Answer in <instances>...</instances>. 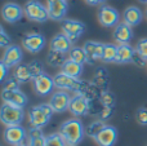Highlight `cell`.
Here are the masks:
<instances>
[{"instance_id":"1","label":"cell","mask_w":147,"mask_h":146,"mask_svg":"<svg viewBox=\"0 0 147 146\" xmlns=\"http://www.w3.org/2000/svg\"><path fill=\"white\" fill-rule=\"evenodd\" d=\"M58 132L67 145L78 146L84 139L85 128H84V126H83L80 119L71 118V119L65 120L63 123L61 124Z\"/></svg>"},{"instance_id":"2","label":"cell","mask_w":147,"mask_h":146,"mask_svg":"<svg viewBox=\"0 0 147 146\" xmlns=\"http://www.w3.org/2000/svg\"><path fill=\"white\" fill-rule=\"evenodd\" d=\"M51 103H40L28 110V123L31 128H43L49 123L53 115Z\"/></svg>"},{"instance_id":"3","label":"cell","mask_w":147,"mask_h":146,"mask_svg":"<svg viewBox=\"0 0 147 146\" xmlns=\"http://www.w3.org/2000/svg\"><path fill=\"white\" fill-rule=\"evenodd\" d=\"M23 10H25V16L27 17V20L32 21V22L43 23L51 20L47 5H43L39 0H28L23 5Z\"/></svg>"},{"instance_id":"4","label":"cell","mask_w":147,"mask_h":146,"mask_svg":"<svg viewBox=\"0 0 147 146\" xmlns=\"http://www.w3.org/2000/svg\"><path fill=\"white\" fill-rule=\"evenodd\" d=\"M25 111L23 107H17L4 103L0 109V120L4 126H17L23 122Z\"/></svg>"},{"instance_id":"5","label":"cell","mask_w":147,"mask_h":146,"mask_svg":"<svg viewBox=\"0 0 147 146\" xmlns=\"http://www.w3.org/2000/svg\"><path fill=\"white\" fill-rule=\"evenodd\" d=\"M61 28L62 32L72 41H76L80 39V36L85 32V25L81 21L78 20H72V18H65L61 21Z\"/></svg>"},{"instance_id":"6","label":"cell","mask_w":147,"mask_h":146,"mask_svg":"<svg viewBox=\"0 0 147 146\" xmlns=\"http://www.w3.org/2000/svg\"><path fill=\"white\" fill-rule=\"evenodd\" d=\"M97 18H98V22L103 27H115L120 22V14L117 12V9L106 4H102L99 7Z\"/></svg>"},{"instance_id":"7","label":"cell","mask_w":147,"mask_h":146,"mask_svg":"<svg viewBox=\"0 0 147 146\" xmlns=\"http://www.w3.org/2000/svg\"><path fill=\"white\" fill-rule=\"evenodd\" d=\"M28 132L23 128L21 124L17 126H5L4 129V140L8 145L17 146L20 144H23L25 140L27 139Z\"/></svg>"},{"instance_id":"8","label":"cell","mask_w":147,"mask_h":146,"mask_svg":"<svg viewBox=\"0 0 147 146\" xmlns=\"http://www.w3.org/2000/svg\"><path fill=\"white\" fill-rule=\"evenodd\" d=\"M54 79V85L58 91H70V92H74L75 93L78 91L79 85L81 83V79L80 78H72L70 75L65 74V72H58L57 75L53 76Z\"/></svg>"},{"instance_id":"9","label":"cell","mask_w":147,"mask_h":146,"mask_svg":"<svg viewBox=\"0 0 147 146\" xmlns=\"http://www.w3.org/2000/svg\"><path fill=\"white\" fill-rule=\"evenodd\" d=\"M47 8H48L49 18L61 22L62 20L66 18L69 3L67 0H47Z\"/></svg>"},{"instance_id":"10","label":"cell","mask_w":147,"mask_h":146,"mask_svg":"<svg viewBox=\"0 0 147 146\" xmlns=\"http://www.w3.org/2000/svg\"><path fill=\"white\" fill-rule=\"evenodd\" d=\"M22 47L30 53H39L45 47V38L39 32L26 34L22 38Z\"/></svg>"},{"instance_id":"11","label":"cell","mask_w":147,"mask_h":146,"mask_svg":"<svg viewBox=\"0 0 147 146\" xmlns=\"http://www.w3.org/2000/svg\"><path fill=\"white\" fill-rule=\"evenodd\" d=\"M34 84V91L38 96H48L49 93H52L53 88H56L54 85V79L52 76H49L48 74L43 72L41 75L36 76L35 79L32 80Z\"/></svg>"},{"instance_id":"12","label":"cell","mask_w":147,"mask_h":146,"mask_svg":"<svg viewBox=\"0 0 147 146\" xmlns=\"http://www.w3.org/2000/svg\"><path fill=\"white\" fill-rule=\"evenodd\" d=\"M3 20L8 23H16L21 21L25 16V10L17 3H5L1 8Z\"/></svg>"},{"instance_id":"13","label":"cell","mask_w":147,"mask_h":146,"mask_svg":"<svg viewBox=\"0 0 147 146\" xmlns=\"http://www.w3.org/2000/svg\"><path fill=\"white\" fill-rule=\"evenodd\" d=\"M1 98H3V102L4 103H8V105H12V106H17V107H25L28 102L27 96H26L20 88H18V89H10V91L3 89Z\"/></svg>"},{"instance_id":"14","label":"cell","mask_w":147,"mask_h":146,"mask_svg":"<svg viewBox=\"0 0 147 146\" xmlns=\"http://www.w3.org/2000/svg\"><path fill=\"white\" fill-rule=\"evenodd\" d=\"M69 110L74 116H84L90 111V101L81 95H75L71 97Z\"/></svg>"},{"instance_id":"15","label":"cell","mask_w":147,"mask_h":146,"mask_svg":"<svg viewBox=\"0 0 147 146\" xmlns=\"http://www.w3.org/2000/svg\"><path fill=\"white\" fill-rule=\"evenodd\" d=\"M70 101H71V96L66 92V91H57L52 95L51 97V103L52 109L54 113H65L66 110H69Z\"/></svg>"},{"instance_id":"16","label":"cell","mask_w":147,"mask_h":146,"mask_svg":"<svg viewBox=\"0 0 147 146\" xmlns=\"http://www.w3.org/2000/svg\"><path fill=\"white\" fill-rule=\"evenodd\" d=\"M84 51L86 53V57H88V64L93 65L96 61L98 59H102V56H103V49H105V44L101 43V41H93V40H88L84 43L83 45Z\"/></svg>"},{"instance_id":"17","label":"cell","mask_w":147,"mask_h":146,"mask_svg":"<svg viewBox=\"0 0 147 146\" xmlns=\"http://www.w3.org/2000/svg\"><path fill=\"white\" fill-rule=\"evenodd\" d=\"M93 140L98 146H114L117 141V129L112 126H106Z\"/></svg>"},{"instance_id":"18","label":"cell","mask_w":147,"mask_h":146,"mask_svg":"<svg viewBox=\"0 0 147 146\" xmlns=\"http://www.w3.org/2000/svg\"><path fill=\"white\" fill-rule=\"evenodd\" d=\"M114 40L117 44H129L133 39V28L127 22H119L114 27Z\"/></svg>"},{"instance_id":"19","label":"cell","mask_w":147,"mask_h":146,"mask_svg":"<svg viewBox=\"0 0 147 146\" xmlns=\"http://www.w3.org/2000/svg\"><path fill=\"white\" fill-rule=\"evenodd\" d=\"M23 58V53H22V49L21 47L18 45H9L8 48H5L4 54H3V58L1 62H4L8 67H13V66H17V65L21 64Z\"/></svg>"},{"instance_id":"20","label":"cell","mask_w":147,"mask_h":146,"mask_svg":"<svg viewBox=\"0 0 147 146\" xmlns=\"http://www.w3.org/2000/svg\"><path fill=\"white\" fill-rule=\"evenodd\" d=\"M136 54V48H133L130 44H117V53L115 58V64L125 65L132 64V59Z\"/></svg>"},{"instance_id":"21","label":"cell","mask_w":147,"mask_h":146,"mask_svg":"<svg viewBox=\"0 0 147 146\" xmlns=\"http://www.w3.org/2000/svg\"><path fill=\"white\" fill-rule=\"evenodd\" d=\"M92 83L98 88L99 91L103 89H109L110 85V72L106 67L99 66L96 69L93 74V78H92Z\"/></svg>"},{"instance_id":"22","label":"cell","mask_w":147,"mask_h":146,"mask_svg":"<svg viewBox=\"0 0 147 146\" xmlns=\"http://www.w3.org/2000/svg\"><path fill=\"white\" fill-rule=\"evenodd\" d=\"M143 20V12L138 7H134V5H130L127 9L124 10V14H123V21L127 22L129 26L134 27V26H138Z\"/></svg>"},{"instance_id":"23","label":"cell","mask_w":147,"mask_h":146,"mask_svg":"<svg viewBox=\"0 0 147 146\" xmlns=\"http://www.w3.org/2000/svg\"><path fill=\"white\" fill-rule=\"evenodd\" d=\"M72 41L65 35L63 32L57 34L53 39L51 40V49H54V51L62 52V53H69L72 48Z\"/></svg>"},{"instance_id":"24","label":"cell","mask_w":147,"mask_h":146,"mask_svg":"<svg viewBox=\"0 0 147 146\" xmlns=\"http://www.w3.org/2000/svg\"><path fill=\"white\" fill-rule=\"evenodd\" d=\"M62 72L70 75L72 78H80V75L83 74V65L78 64L71 58H67L65 61V64L61 66Z\"/></svg>"},{"instance_id":"25","label":"cell","mask_w":147,"mask_h":146,"mask_svg":"<svg viewBox=\"0 0 147 146\" xmlns=\"http://www.w3.org/2000/svg\"><path fill=\"white\" fill-rule=\"evenodd\" d=\"M45 139L41 128H30L27 135V146H45Z\"/></svg>"},{"instance_id":"26","label":"cell","mask_w":147,"mask_h":146,"mask_svg":"<svg viewBox=\"0 0 147 146\" xmlns=\"http://www.w3.org/2000/svg\"><path fill=\"white\" fill-rule=\"evenodd\" d=\"M13 76L18 80L20 84H26L30 80H32V75H31L28 65H22V64L17 65L14 71H13Z\"/></svg>"},{"instance_id":"27","label":"cell","mask_w":147,"mask_h":146,"mask_svg":"<svg viewBox=\"0 0 147 146\" xmlns=\"http://www.w3.org/2000/svg\"><path fill=\"white\" fill-rule=\"evenodd\" d=\"M66 59L67 58H66V56H65V53L58 52V51H54V49H51L49 53H48V56H47V62H48V65L52 66V67L62 66Z\"/></svg>"},{"instance_id":"28","label":"cell","mask_w":147,"mask_h":146,"mask_svg":"<svg viewBox=\"0 0 147 146\" xmlns=\"http://www.w3.org/2000/svg\"><path fill=\"white\" fill-rule=\"evenodd\" d=\"M69 58L74 59L78 64H88V57H86V53L84 51V48L81 47H72L71 51L69 52Z\"/></svg>"},{"instance_id":"29","label":"cell","mask_w":147,"mask_h":146,"mask_svg":"<svg viewBox=\"0 0 147 146\" xmlns=\"http://www.w3.org/2000/svg\"><path fill=\"white\" fill-rule=\"evenodd\" d=\"M105 127H106V124H105V122L101 120V119L93 120L92 123H89V126L85 128V135L88 137H90V139H94Z\"/></svg>"},{"instance_id":"30","label":"cell","mask_w":147,"mask_h":146,"mask_svg":"<svg viewBox=\"0 0 147 146\" xmlns=\"http://www.w3.org/2000/svg\"><path fill=\"white\" fill-rule=\"evenodd\" d=\"M116 53H117V45L115 44H105V49H103V56H102L101 61L110 64V62H115L116 58Z\"/></svg>"},{"instance_id":"31","label":"cell","mask_w":147,"mask_h":146,"mask_svg":"<svg viewBox=\"0 0 147 146\" xmlns=\"http://www.w3.org/2000/svg\"><path fill=\"white\" fill-rule=\"evenodd\" d=\"M98 102L101 106H115V95L110 89L99 91Z\"/></svg>"},{"instance_id":"32","label":"cell","mask_w":147,"mask_h":146,"mask_svg":"<svg viewBox=\"0 0 147 146\" xmlns=\"http://www.w3.org/2000/svg\"><path fill=\"white\" fill-rule=\"evenodd\" d=\"M66 145L67 144L65 142V140L62 139L59 132L48 135L45 139V146H66Z\"/></svg>"},{"instance_id":"33","label":"cell","mask_w":147,"mask_h":146,"mask_svg":"<svg viewBox=\"0 0 147 146\" xmlns=\"http://www.w3.org/2000/svg\"><path fill=\"white\" fill-rule=\"evenodd\" d=\"M28 67H30V71H31V75H32V80L35 79L36 76H39V75H41L44 72V65L41 61H39V59H34V61H31L30 64H27Z\"/></svg>"},{"instance_id":"34","label":"cell","mask_w":147,"mask_h":146,"mask_svg":"<svg viewBox=\"0 0 147 146\" xmlns=\"http://www.w3.org/2000/svg\"><path fill=\"white\" fill-rule=\"evenodd\" d=\"M115 113V106H102V109L98 113V119L103 122H107L111 119V116Z\"/></svg>"},{"instance_id":"35","label":"cell","mask_w":147,"mask_h":146,"mask_svg":"<svg viewBox=\"0 0 147 146\" xmlns=\"http://www.w3.org/2000/svg\"><path fill=\"white\" fill-rule=\"evenodd\" d=\"M136 52L147 61V38H142L136 44Z\"/></svg>"},{"instance_id":"36","label":"cell","mask_w":147,"mask_h":146,"mask_svg":"<svg viewBox=\"0 0 147 146\" xmlns=\"http://www.w3.org/2000/svg\"><path fill=\"white\" fill-rule=\"evenodd\" d=\"M3 89H8V91H10V89H18L20 88V83H18V80L16 79L14 76H8L7 79L3 82Z\"/></svg>"},{"instance_id":"37","label":"cell","mask_w":147,"mask_h":146,"mask_svg":"<svg viewBox=\"0 0 147 146\" xmlns=\"http://www.w3.org/2000/svg\"><path fill=\"white\" fill-rule=\"evenodd\" d=\"M136 120L141 126H147V107H140L136 111Z\"/></svg>"},{"instance_id":"38","label":"cell","mask_w":147,"mask_h":146,"mask_svg":"<svg viewBox=\"0 0 147 146\" xmlns=\"http://www.w3.org/2000/svg\"><path fill=\"white\" fill-rule=\"evenodd\" d=\"M12 39L10 36L5 32L4 27H0V47L1 48H8L9 45H12Z\"/></svg>"},{"instance_id":"39","label":"cell","mask_w":147,"mask_h":146,"mask_svg":"<svg viewBox=\"0 0 147 146\" xmlns=\"http://www.w3.org/2000/svg\"><path fill=\"white\" fill-rule=\"evenodd\" d=\"M132 64H134L136 66H138V67H145L147 66V61L143 57H141L140 54L136 52V54H134V57H133V59H132Z\"/></svg>"},{"instance_id":"40","label":"cell","mask_w":147,"mask_h":146,"mask_svg":"<svg viewBox=\"0 0 147 146\" xmlns=\"http://www.w3.org/2000/svg\"><path fill=\"white\" fill-rule=\"evenodd\" d=\"M8 69H9V67H8L7 65L4 64V62H0V71H1V75H0V80H1V82H4V80L7 79Z\"/></svg>"},{"instance_id":"41","label":"cell","mask_w":147,"mask_h":146,"mask_svg":"<svg viewBox=\"0 0 147 146\" xmlns=\"http://www.w3.org/2000/svg\"><path fill=\"white\" fill-rule=\"evenodd\" d=\"M106 0H85V3H88L89 5H102Z\"/></svg>"},{"instance_id":"42","label":"cell","mask_w":147,"mask_h":146,"mask_svg":"<svg viewBox=\"0 0 147 146\" xmlns=\"http://www.w3.org/2000/svg\"><path fill=\"white\" fill-rule=\"evenodd\" d=\"M140 3H142V4H147V0H138Z\"/></svg>"},{"instance_id":"43","label":"cell","mask_w":147,"mask_h":146,"mask_svg":"<svg viewBox=\"0 0 147 146\" xmlns=\"http://www.w3.org/2000/svg\"><path fill=\"white\" fill-rule=\"evenodd\" d=\"M17 146H27V144H25V142H23V144H20V145H17Z\"/></svg>"},{"instance_id":"44","label":"cell","mask_w":147,"mask_h":146,"mask_svg":"<svg viewBox=\"0 0 147 146\" xmlns=\"http://www.w3.org/2000/svg\"><path fill=\"white\" fill-rule=\"evenodd\" d=\"M146 18H147V8H146Z\"/></svg>"},{"instance_id":"45","label":"cell","mask_w":147,"mask_h":146,"mask_svg":"<svg viewBox=\"0 0 147 146\" xmlns=\"http://www.w3.org/2000/svg\"><path fill=\"white\" fill-rule=\"evenodd\" d=\"M66 146H74V145H66Z\"/></svg>"}]
</instances>
